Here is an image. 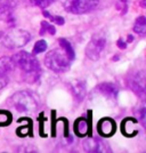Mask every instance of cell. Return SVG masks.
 <instances>
[{
  "label": "cell",
  "instance_id": "cell-7",
  "mask_svg": "<svg viewBox=\"0 0 146 153\" xmlns=\"http://www.w3.org/2000/svg\"><path fill=\"white\" fill-rule=\"evenodd\" d=\"M98 133L104 137H110L115 133L116 130V125H115L114 120L110 119V118H103L102 120L98 122Z\"/></svg>",
  "mask_w": 146,
  "mask_h": 153
},
{
  "label": "cell",
  "instance_id": "cell-1",
  "mask_svg": "<svg viewBox=\"0 0 146 153\" xmlns=\"http://www.w3.org/2000/svg\"><path fill=\"white\" fill-rule=\"evenodd\" d=\"M12 59L14 62V65L23 72L26 80L30 81V79H33L32 81H36L39 79L40 65H39L38 59L33 55L26 51H19L12 57Z\"/></svg>",
  "mask_w": 146,
  "mask_h": 153
},
{
  "label": "cell",
  "instance_id": "cell-4",
  "mask_svg": "<svg viewBox=\"0 0 146 153\" xmlns=\"http://www.w3.org/2000/svg\"><path fill=\"white\" fill-rule=\"evenodd\" d=\"M31 40V34L24 30H13L5 36L2 44L9 49H16L25 46Z\"/></svg>",
  "mask_w": 146,
  "mask_h": 153
},
{
  "label": "cell",
  "instance_id": "cell-19",
  "mask_svg": "<svg viewBox=\"0 0 146 153\" xmlns=\"http://www.w3.org/2000/svg\"><path fill=\"white\" fill-rule=\"evenodd\" d=\"M47 49V44L44 40H39L36 42V45L33 47V53L34 54H40V53H44Z\"/></svg>",
  "mask_w": 146,
  "mask_h": 153
},
{
  "label": "cell",
  "instance_id": "cell-20",
  "mask_svg": "<svg viewBox=\"0 0 146 153\" xmlns=\"http://www.w3.org/2000/svg\"><path fill=\"white\" fill-rule=\"evenodd\" d=\"M54 0H31V2L34 6H38L40 8H46L50 5Z\"/></svg>",
  "mask_w": 146,
  "mask_h": 153
},
{
  "label": "cell",
  "instance_id": "cell-3",
  "mask_svg": "<svg viewBox=\"0 0 146 153\" xmlns=\"http://www.w3.org/2000/svg\"><path fill=\"white\" fill-rule=\"evenodd\" d=\"M44 64L51 71H54L56 73H61V72H65L69 70L71 61L70 58L67 57L64 49L61 47V48L51 49L50 51H48L46 54Z\"/></svg>",
  "mask_w": 146,
  "mask_h": 153
},
{
  "label": "cell",
  "instance_id": "cell-14",
  "mask_svg": "<svg viewBox=\"0 0 146 153\" xmlns=\"http://www.w3.org/2000/svg\"><path fill=\"white\" fill-rule=\"evenodd\" d=\"M133 31L137 32L138 34H144L146 31V19L144 16H139L135 22V26H133Z\"/></svg>",
  "mask_w": 146,
  "mask_h": 153
},
{
  "label": "cell",
  "instance_id": "cell-24",
  "mask_svg": "<svg viewBox=\"0 0 146 153\" xmlns=\"http://www.w3.org/2000/svg\"><path fill=\"white\" fill-rule=\"evenodd\" d=\"M116 45H118V47H119V48H121V49H125V48L127 47V42H125L122 39H119Z\"/></svg>",
  "mask_w": 146,
  "mask_h": 153
},
{
  "label": "cell",
  "instance_id": "cell-6",
  "mask_svg": "<svg viewBox=\"0 0 146 153\" xmlns=\"http://www.w3.org/2000/svg\"><path fill=\"white\" fill-rule=\"evenodd\" d=\"M105 45H106V39L104 38L102 34L94 36V38L90 40V42L86 48V54H87L88 58L93 59V61H97L101 56Z\"/></svg>",
  "mask_w": 146,
  "mask_h": 153
},
{
  "label": "cell",
  "instance_id": "cell-11",
  "mask_svg": "<svg viewBox=\"0 0 146 153\" xmlns=\"http://www.w3.org/2000/svg\"><path fill=\"white\" fill-rule=\"evenodd\" d=\"M15 68L12 57H1L0 58V73L8 74Z\"/></svg>",
  "mask_w": 146,
  "mask_h": 153
},
{
  "label": "cell",
  "instance_id": "cell-9",
  "mask_svg": "<svg viewBox=\"0 0 146 153\" xmlns=\"http://www.w3.org/2000/svg\"><path fill=\"white\" fill-rule=\"evenodd\" d=\"M84 149L88 152H107V151H111V149L105 144V142L98 140L96 138L87 140Z\"/></svg>",
  "mask_w": 146,
  "mask_h": 153
},
{
  "label": "cell",
  "instance_id": "cell-23",
  "mask_svg": "<svg viewBox=\"0 0 146 153\" xmlns=\"http://www.w3.org/2000/svg\"><path fill=\"white\" fill-rule=\"evenodd\" d=\"M145 114H146V111H145V108L144 106H142V110H140V115H139V119L142 123H145Z\"/></svg>",
  "mask_w": 146,
  "mask_h": 153
},
{
  "label": "cell",
  "instance_id": "cell-5",
  "mask_svg": "<svg viewBox=\"0 0 146 153\" xmlns=\"http://www.w3.org/2000/svg\"><path fill=\"white\" fill-rule=\"evenodd\" d=\"M98 0H66L65 8L73 14H84L95 9Z\"/></svg>",
  "mask_w": 146,
  "mask_h": 153
},
{
  "label": "cell",
  "instance_id": "cell-18",
  "mask_svg": "<svg viewBox=\"0 0 146 153\" xmlns=\"http://www.w3.org/2000/svg\"><path fill=\"white\" fill-rule=\"evenodd\" d=\"M44 17H47V19H49L53 22V23H55V24H58V25H63L64 23H65V21H64L63 17H61V16H54V15H51L49 12H47V10H44Z\"/></svg>",
  "mask_w": 146,
  "mask_h": 153
},
{
  "label": "cell",
  "instance_id": "cell-25",
  "mask_svg": "<svg viewBox=\"0 0 146 153\" xmlns=\"http://www.w3.org/2000/svg\"><path fill=\"white\" fill-rule=\"evenodd\" d=\"M133 40V36H128V40H127V42H131Z\"/></svg>",
  "mask_w": 146,
  "mask_h": 153
},
{
  "label": "cell",
  "instance_id": "cell-22",
  "mask_svg": "<svg viewBox=\"0 0 146 153\" xmlns=\"http://www.w3.org/2000/svg\"><path fill=\"white\" fill-rule=\"evenodd\" d=\"M8 76L7 74H4V73H0V90L2 88H5L8 83Z\"/></svg>",
  "mask_w": 146,
  "mask_h": 153
},
{
  "label": "cell",
  "instance_id": "cell-21",
  "mask_svg": "<svg viewBox=\"0 0 146 153\" xmlns=\"http://www.w3.org/2000/svg\"><path fill=\"white\" fill-rule=\"evenodd\" d=\"M27 133H29V135H31L32 133L31 128L27 129V126H22L17 129V135H19V136H25V135H27Z\"/></svg>",
  "mask_w": 146,
  "mask_h": 153
},
{
  "label": "cell",
  "instance_id": "cell-2",
  "mask_svg": "<svg viewBox=\"0 0 146 153\" xmlns=\"http://www.w3.org/2000/svg\"><path fill=\"white\" fill-rule=\"evenodd\" d=\"M8 103L17 112H23V113L33 112L38 108V102H37L36 96L30 91H25V90L15 93L9 98Z\"/></svg>",
  "mask_w": 146,
  "mask_h": 153
},
{
  "label": "cell",
  "instance_id": "cell-16",
  "mask_svg": "<svg viewBox=\"0 0 146 153\" xmlns=\"http://www.w3.org/2000/svg\"><path fill=\"white\" fill-rule=\"evenodd\" d=\"M46 33H48V34H55L56 33V29H55V26L51 25L50 23H48V22H41V29H40V34L41 36H44Z\"/></svg>",
  "mask_w": 146,
  "mask_h": 153
},
{
  "label": "cell",
  "instance_id": "cell-17",
  "mask_svg": "<svg viewBox=\"0 0 146 153\" xmlns=\"http://www.w3.org/2000/svg\"><path fill=\"white\" fill-rule=\"evenodd\" d=\"M12 122V114L8 111H0V126H8Z\"/></svg>",
  "mask_w": 146,
  "mask_h": 153
},
{
  "label": "cell",
  "instance_id": "cell-15",
  "mask_svg": "<svg viewBox=\"0 0 146 153\" xmlns=\"http://www.w3.org/2000/svg\"><path fill=\"white\" fill-rule=\"evenodd\" d=\"M99 89L102 90L104 94L110 96V97H114L115 98L116 95H118V89L115 88V86H113L112 83H103V85H101Z\"/></svg>",
  "mask_w": 146,
  "mask_h": 153
},
{
  "label": "cell",
  "instance_id": "cell-8",
  "mask_svg": "<svg viewBox=\"0 0 146 153\" xmlns=\"http://www.w3.org/2000/svg\"><path fill=\"white\" fill-rule=\"evenodd\" d=\"M90 117L88 120L83 119V118H79L74 123V133H76L79 137H83L87 134L91 133V125H90Z\"/></svg>",
  "mask_w": 146,
  "mask_h": 153
},
{
  "label": "cell",
  "instance_id": "cell-26",
  "mask_svg": "<svg viewBox=\"0 0 146 153\" xmlns=\"http://www.w3.org/2000/svg\"><path fill=\"white\" fill-rule=\"evenodd\" d=\"M2 33H4V32H0V39H1V37H2Z\"/></svg>",
  "mask_w": 146,
  "mask_h": 153
},
{
  "label": "cell",
  "instance_id": "cell-13",
  "mask_svg": "<svg viewBox=\"0 0 146 153\" xmlns=\"http://www.w3.org/2000/svg\"><path fill=\"white\" fill-rule=\"evenodd\" d=\"M58 42H59V46L64 49V51L66 53L67 57L70 58V61L72 62V61L76 58V53H74V51H73V47L71 46V44L66 40V39L61 38L59 40H58Z\"/></svg>",
  "mask_w": 146,
  "mask_h": 153
},
{
  "label": "cell",
  "instance_id": "cell-10",
  "mask_svg": "<svg viewBox=\"0 0 146 153\" xmlns=\"http://www.w3.org/2000/svg\"><path fill=\"white\" fill-rule=\"evenodd\" d=\"M133 89L140 97H144V94H145V76H144V72L137 73L136 76L133 79Z\"/></svg>",
  "mask_w": 146,
  "mask_h": 153
},
{
  "label": "cell",
  "instance_id": "cell-12",
  "mask_svg": "<svg viewBox=\"0 0 146 153\" xmlns=\"http://www.w3.org/2000/svg\"><path fill=\"white\" fill-rule=\"evenodd\" d=\"M72 91L79 101H81L84 98V95H86V83L81 82V81H76L73 87H72Z\"/></svg>",
  "mask_w": 146,
  "mask_h": 153
}]
</instances>
